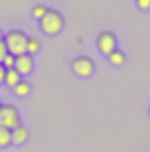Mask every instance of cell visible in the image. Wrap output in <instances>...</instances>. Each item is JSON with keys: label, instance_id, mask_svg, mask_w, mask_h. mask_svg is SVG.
<instances>
[{"label": "cell", "instance_id": "1", "mask_svg": "<svg viewBox=\"0 0 150 152\" xmlns=\"http://www.w3.org/2000/svg\"><path fill=\"white\" fill-rule=\"evenodd\" d=\"M4 46H7V53L18 57V55H24L27 53V42H29V35L24 33L22 29H9L4 31Z\"/></svg>", "mask_w": 150, "mask_h": 152}, {"label": "cell", "instance_id": "2", "mask_svg": "<svg viewBox=\"0 0 150 152\" xmlns=\"http://www.w3.org/2000/svg\"><path fill=\"white\" fill-rule=\"evenodd\" d=\"M38 27L44 35H58L60 31L64 29V15H62V11H58V9L49 7V11L44 13V18L38 20Z\"/></svg>", "mask_w": 150, "mask_h": 152}, {"label": "cell", "instance_id": "3", "mask_svg": "<svg viewBox=\"0 0 150 152\" xmlns=\"http://www.w3.org/2000/svg\"><path fill=\"white\" fill-rule=\"evenodd\" d=\"M71 71H73V75L86 80V77H91L95 73V62L89 55H77V57L71 60Z\"/></svg>", "mask_w": 150, "mask_h": 152}, {"label": "cell", "instance_id": "4", "mask_svg": "<svg viewBox=\"0 0 150 152\" xmlns=\"http://www.w3.org/2000/svg\"><path fill=\"white\" fill-rule=\"evenodd\" d=\"M18 124H20V110L13 104H2V106H0V126L13 130Z\"/></svg>", "mask_w": 150, "mask_h": 152}, {"label": "cell", "instance_id": "5", "mask_svg": "<svg viewBox=\"0 0 150 152\" xmlns=\"http://www.w3.org/2000/svg\"><path fill=\"white\" fill-rule=\"evenodd\" d=\"M115 49H117V35L113 33V31H102V33L97 35V51L108 57Z\"/></svg>", "mask_w": 150, "mask_h": 152}, {"label": "cell", "instance_id": "6", "mask_svg": "<svg viewBox=\"0 0 150 152\" xmlns=\"http://www.w3.org/2000/svg\"><path fill=\"white\" fill-rule=\"evenodd\" d=\"M33 55H29V53H24V55H18L15 57V64H13V69L20 73V75L27 80V75H31L33 73Z\"/></svg>", "mask_w": 150, "mask_h": 152}, {"label": "cell", "instance_id": "7", "mask_svg": "<svg viewBox=\"0 0 150 152\" xmlns=\"http://www.w3.org/2000/svg\"><path fill=\"white\" fill-rule=\"evenodd\" d=\"M29 137H31V132H29V128L24 124H18L11 130V143H15V145H24L29 141Z\"/></svg>", "mask_w": 150, "mask_h": 152}, {"label": "cell", "instance_id": "8", "mask_svg": "<svg viewBox=\"0 0 150 152\" xmlns=\"http://www.w3.org/2000/svg\"><path fill=\"white\" fill-rule=\"evenodd\" d=\"M20 80H24L22 75H20L15 69H7V73H4V84H7L9 88H13V86H18V82Z\"/></svg>", "mask_w": 150, "mask_h": 152}, {"label": "cell", "instance_id": "9", "mask_svg": "<svg viewBox=\"0 0 150 152\" xmlns=\"http://www.w3.org/2000/svg\"><path fill=\"white\" fill-rule=\"evenodd\" d=\"M42 51V40L38 35H29V42H27V53L29 55H35Z\"/></svg>", "mask_w": 150, "mask_h": 152}, {"label": "cell", "instance_id": "10", "mask_svg": "<svg viewBox=\"0 0 150 152\" xmlns=\"http://www.w3.org/2000/svg\"><path fill=\"white\" fill-rule=\"evenodd\" d=\"M108 62H110L113 66H124L126 64V53H124L121 49H115L110 55H108Z\"/></svg>", "mask_w": 150, "mask_h": 152}, {"label": "cell", "instance_id": "11", "mask_svg": "<svg viewBox=\"0 0 150 152\" xmlns=\"http://www.w3.org/2000/svg\"><path fill=\"white\" fill-rule=\"evenodd\" d=\"M11 91H13L18 97H27L29 93H31V82H29V80H20L18 86H13Z\"/></svg>", "mask_w": 150, "mask_h": 152}, {"label": "cell", "instance_id": "12", "mask_svg": "<svg viewBox=\"0 0 150 152\" xmlns=\"http://www.w3.org/2000/svg\"><path fill=\"white\" fill-rule=\"evenodd\" d=\"M46 11H49V4H42V2H40V4H33V7H31V15H33L35 20H42Z\"/></svg>", "mask_w": 150, "mask_h": 152}, {"label": "cell", "instance_id": "13", "mask_svg": "<svg viewBox=\"0 0 150 152\" xmlns=\"http://www.w3.org/2000/svg\"><path fill=\"white\" fill-rule=\"evenodd\" d=\"M7 145H11V130L0 126V148H7Z\"/></svg>", "mask_w": 150, "mask_h": 152}, {"label": "cell", "instance_id": "14", "mask_svg": "<svg viewBox=\"0 0 150 152\" xmlns=\"http://www.w3.org/2000/svg\"><path fill=\"white\" fill-rule=\"evenodd\" d=\"M13 64H15V57H13V55H7V57L2 60V66H4V69H13Z\"/></svg>", "mask_w": 150, "mask_h": 152}, {"label": "cell", "instance_id": "15", "mask_svg": "<svg viewBox=\"0 0 150 152\" xmlns=\"http://www.w3.org/2000/svg\"><path fill=\"white\" fill-rule=\"evenodd\" d=\"M137 9H141V11H148L150 9V0H135Z\"/></svg>", "mask_w": 150, "mask_h": 152}, {"label": "cell", "instance_id": "16", "mask_svg": "<svg viewBox=\"0 0 150 152\" xmlns=\"http://www.w3.org/2000/svg\"><path fill=\"white\" fill-rule=\"evenodd\" d=\"M7 55H9V53H7V46H4V42L0 40V64H2V60H4Z\"/></svg>", "mask_w": 150, "mask_h": 152}, {"label": "cell", "instance_id": "17", "mask_svg": "<svg viewBox=\"0 0 150 152\" xmlns=\"http://www.w3.org/2000/svg\"><path fill=\"white\" fill-rule=\"evenodd\" d=\"M4 73H7V69L0 64V84H4Z\"/></svg>", "mask_w": 150, "mask_h": 152}, {"label": "cell", "instance_id": "18", "mask_svg": "<svg viewBox=\"0 0 150 152\" xmlns=\"http://www.w3.org/2000/svg\"><path fill=\"white\" fill-rule=\"evenodd\" d=\"M4 38V31H2V27H0V40H2Z\"/></svg>", "mask_w": 150, "mask_h": 152}, {"label": "cell", "instance_id": "19", "mask_svg": "<svg viewBox=\"0 0 150 152\" xmlns=\"http://www.w3.org/2000/svg\"><path fill=\"white\" fill-rule=\"evenodd\" d=\"M148 117H150V106H148Z\"/></svg>", "mask_w": 150, "mask_h": 152}, {"label": "cell", "instance_id": "20", "mask_svg": "<svg viewBox=\"0 0 150 152\" xmlns=\"http://www.w3.org/2000/svg\"><path fill=\"white\" fill-rule=\"evenodd\" d=\"M0 106H2V102H0Z\"/></svg>", "mask_w": 150, "mask_h": 152}]
</instances>
